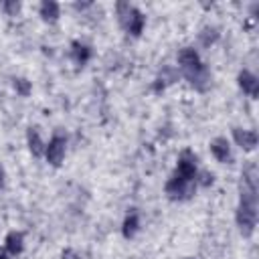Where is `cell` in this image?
Instances as JSON below:
<instances>
[{
  "label": "cell",
  "instance_id": "cell-1",
  "mask_svg": "<svg viewBox=\"0 0 259 259\" xmlns=\"http://www.w3.org/2000/svg\"><path fill=\"white\" fill-rule=\"evenodd\" d=\"M237 227L243 237H251L257 227V170L247 166L241 174V196L237 206Z\"/></svg>",
  "mask_w": 259,
  "mask_h": 259
},
{
  "label": "cell",
  "instance_id": "cell-2",
  "mask_svg": "<svg viewBox=\"0 0 259 259\" xmlns=\"http://www.w3.org/2000/svg\"><path fill=\"white\" fill-rule=\"evenodd\" d=\"M115 8H117V16H119V22L123 24V28L134 36L142 34L144 24H146V16L136 6H132L127 2H117Z\"/></svg>",
  "mask_w": 259,
  "mask_h": 259
},
{
  "label": "cell",
  "instance_id": "cell-3",
  "mask_svg": "<svg viewBox=\"0 0 259 259\" xmlns=\"http://www.w3.org/2000/svg\"><path fill=\"white\" fill-rule=\"evenodd\" d=\"M164 190H166V194H168L170 200H188L194 194V190H196V182L172 174L170 180L166 182V188Z\"/></svg>",
  "mask_w": 259,
  "mask_h": 259
},
{
  "label": "cell",
  "instance_id": "cell-4",
  "mask_svg": "<svg viewBox=\"0 0 259 259\" xmlns=\"http://www.w3.org/2000/svg\"><path fill=\"white\" fill-rule=\"evenodd\" d=\"M65 152H67V140L61 134H55L45 146V158L53 166H61V162L65 160Z\"/></svg>",
  "mask_w": 259,
  "mask_h": 259
},
{
  "label": "cell",
  "instance_id": "cell-5",
  "mask_svg": "<svg viewBox=\"0 0 259 259\" xmlns=\"http://www.w3.org/2000/svg\"><path fill=\"white\" fill-rule=\"evenodd\" d=\"M174 174L180 176V178H186V180H194L196 182V156L190 150H184L178 156Z\"/></svg>",
  "mask_w": 259,
  "mask_h": 259
},
{
  "label": "cell",
  "instance_id": "cell-6",
  "mask_svg": "<svg viewBox=\"0 0 259 259\" xmlns=\"http://www.w3.org/2000/svg\"><path fill=\"white\" fill-rule=\"evenodd\" d=\"M184 77L188 79V83L194 87V89H198V91H204L206 87H208V83H210V73H208V69H206V65L202 63L198 69H192V71H186L184 73Z\"/></svg>",
  "mask_w": 259,
  "mask_h": 259
},
{
  "label": "cell",
  "instance_id": "cell-7",
  "mask_svg": "<svg viewBox=\"0 0 259 259\" xmlns=\"http://www.w3.org/2000/svg\"><path fill=\"white\" fill-rule=\"evenodd\" d=\"M210 154L221 162V164H231L233 162V154H231V146H229V140L219 136L210 142Z\"/></svg>",
  "mask_w": 259,
  "mask_h": 259
},
{
  "label": "cell",
  "instance_id": "cell-8",
  "mask_svg": "<svg viewBox=\"0 0 259 259\" xmlns=\"http://www.w3.org/2000/svg\"><path fill=\"white\" fill-rule=\"evenodd\" d=\"M178 63H180L182 73L192 71V69H198V67L202 65V61H200L198 53H196L192 47H184V49L178 53Z\"/></svg>",
  "mask_w": 259,
  "mask_h": 259
},
{
  "label": "cell",
  "instance_id": "cell-9",
  "mask_svg": "<svg viewBox=\"0 0 259 259\" xmlns=\"http://www.w3.org/2000/svg\"><path fill=\"white\" fill-rule=\"evenodd\" d=\"M237 81H239V87L243 89V93H247L249 97H253V99H255V97L259 95V79H257L251 71L243 69V71L239 73Z\"/></svg>",
  "mask_w": 259,
  "mask_h": 259
},
{
  "label": "cell",
  "instance_id": "cell-10",
  "mask_svg": "<svg viewBox=\"0 0 259 259\" xmlns=\"http://www.w3.org/2000/svg\"><path fill=\"white\" fill-rule=\"evenodd\" d=\"M233 138L237 142V146H241L245 152L255 150L257 146V134L253 130H243V127H233Z\"/></svg>",
  "mask_w": 259,
  "mask_h": 259
},
{
  "label": "cell",
  "instance_id": "cell-11",
  "mask_svg": "<svg viewBox=\"0 0 259 259\" xmlns=\"http://www.w3.org/2000/svg\"><path fill=\"white\" fill-rule=\"evenodd\" d=\"M26 142H28V150H30L32 156L38 158V156L45 154V142H42V138H40V134H38L36 127H28V132H26Z\"/></svg>",
  "mask_w": 259,
  "mask_h": 259
},
{
  "label": "cell",
  "instance_id": "cell-12",
  "mask_svg": "<svg viewBox=\"0 0 259 259\" xmlns=\"http://www.w3.org/2000/svg\"><path fill=\"white\" fill-rule=\"evenodd\" d=\"M6 251L10 253V255H18V253H22V249H24V235L20 233V231H10L8 235H6Z\"/></svg>",
  "mask_w": 259,
  "mask_h": 259
},
{
  "label": "cell",
  "instance_id": "cell-13",
  "mask_svg": "<svg viewBox=\"0 0 259 259\" xmlns=\"http://www.w3.org/2000/svg\"><path fill=\"white\" fill-rule=\"evenodd\" d=\"M71 47H73V49H71V53H73V59H75V63H77V65H85V63L91 59V47H89V45L75 40Z\"/></svg>",
  "mask_w": 259,
  "mask_h": 259
},
{
  "label": "cell",
  "instance_id": "cell-14",
  "mask_svg": "<svg viewBox=\"0 0 259 259\" xmlns=\"http://www.w3.org/2000/svg\"><path fill=\"white\" fill-rule=\"evenodd\" d=\"M40 16L47 20V22H55L57 18H59V12H61V8H59V4L57 2H53V0H45V2H40Z\"/></svg>",
  "mask_w": 259,
  "mask_h": 259
},
{
  "label": "cell",
  "instance_id": "cell-15",
  "mask_svg": "<svg viewBox=\"0 0 259 259\" xmlns=\"http://www.w3.org/2000/svg\"><path fill=\"white\" fill-rule=\"evenodd\" d=\"M138 229H140V217H138V212H130L125 217V221H123V227H121L123 237L125 239H132L138 233Z\"/></svg>",
  "mask_w": 259,
  "mask_h": 259
},
{
  "label": "cell",
  "instance_id": "cell-16",
  "mask_svg": "<svg viewBox=\"0 0 259 259\" xmlns=\"http://www.w3.org/2000/svg\"><path fill=\"white\" fill-rule=\"evenodd\" d=\"M198 38H200V42H202L204 47H210V45L219 38V30H217L214 26H206V28H202V32L198 34Z\"/></svg>",
  "mask_w": 259,
  "mask_h": 259
},
{
  "label": "cell",
  "instance_id": "cell-17",
  "mask_svg": "<svg viewBox=\"0 0 259 259\" xmlns=\"http://www.w3.org/2000/svg\"><path fill=\"white\" fill-rule=\"evenodd\" d=\"M14 89H16V93H20L22 97H26V95L30 93V81L18 77V79H14Z\"/></svg>",
  "mask_w": 259,
  "mask_h": 259
},
{
  "label": "cell",
  "instance_id": "cell-18",
  "mask_svg": "<svg viewBox=\"0 0 259 259\" xmlns=\"http://www.w3.org/2000/svg\"><path fill=\"white\" fill-rule=\"evenodd\" d=\"M2 8H4L6 12H10V14H16V12L20 10V4H18V2H4Z\"/></svg>",
  "mask_w": 259,
  "mask_h": 259
},
{
  "label": "cell",
  "instance_id": "cell-19",
  "mask_svg": "<svg viewBox=\"0 0 259 259\" xmlns=\"http://www.w3.org/2000/svg\"><path fill=\"white\" fill-rule=\"evenodd\" d=\"M61 259H79V255L73 251V249H65L63 251V257Z\"/></svg>",
  "mask_w": 259,
  "mask_h": 259
},
{
  "label": "cell",
  "instance_id": "cell-20",
  "mask_svg": "<svg viewBox=\"0 0 259 259\" xmlns=\"http://www.w3.org/2000/svg\"><path fill=\"white\" fill-rule=\"evenodd\" d=\"M204 186L206 184H212V174H208V172H202V180H200Z\"/></svg>",
  "mask_w": 259,
  "mask_h": 259
},
{
  "label": "cell",
  "instance_id": "cell-21",
  "mask_svg": "<svg viewBox=\"0 0 259 259\" xmlns=\"http://www.w3.org/2000/svg\"><path fill=\"white\" fill-rule=\"evenodd\" d=\"M2 184H4V170L0 168V186H2Z\"/></svg>",
  "mask_w": 259,
  "mask_h": 259
},
{
  "label": "cell",
  "instance_id": "cell-22",
  "mask_svg": "<svg viewBox=\"0 0 259 259\" xmlns=\"http://www.w3.org/2000/svg\"><path fill=\"white\" fill-rule=\"evenodd\" d=\"M0 259H8V257H6V255H4V253H0Z\"/></svg>",
  "mask_w": 259,
  "mask_h": 259
},
{
  "label": "cell",
  "instance_id": "cell-23",
  "mask_svg": "<svg viewBox=\"0 0 259 259\" xmlns=\"http://www.w3.org/2000/svg\"><path fill=\"white\" fill-rule=\"evenodd\" d=\"M186 259H194V257H186Z\"/></svg>",
  "mask_w": 259,
  "mask_h": 259
}]
</instances>
